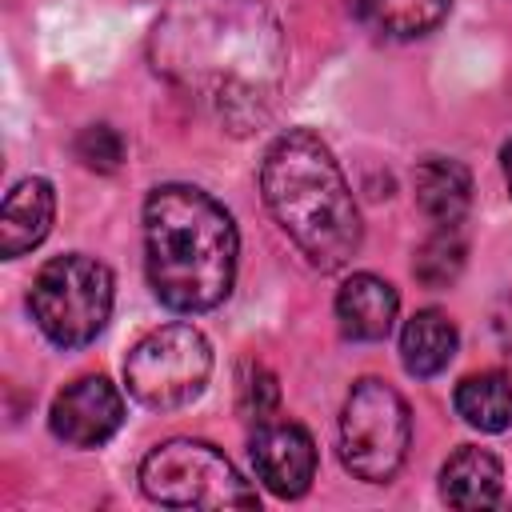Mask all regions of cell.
<instances>
[{
    "label": "cell",
    "instance_id": "17",
    "mask_svg": "<svg viewBox=\"0 0 512 512\" xmlns=\"http://www.w3.org/2000/svg\"><path fill=\"white\" fill-rule=\"evenodd\" d=\"M452 0H372V20L392 40H416L428 36L444 16Z\"/></svg>",
    "mask_w": 512,
    "mask_h": 512
},
{
    "label": "cell",
    "instance_id": "15",
    "mask_svg": "<svg viewBox=\"0 0 512 512\" xmlns=\"http://www.w3.org/2000/svg\"><path fill=\"white\" fill-rule=\"evenodd\" d=\"M452 404L468 428H480V432L512 428V372L492 368V372L464 376L452 392Z\"/></svg>",
    "mask_w": 512,
    "mask_h": 512
},
{
    "label": "cell",
    "instance_id": "11",
    "mask_svg": "<svg viewBox=\"0 0 512 512\" xmlns=\"http://www.w3.org/2000/svg\"><path fill=\"white\" fill-rule=\"evenodd\" d=\"M52 216H56V192L44 176H28L20 180L0 208V256L16 260L24 252H32L48 232H52Z\"/></svg>",
    "mask_w": 512,
    "mask_h": 512
},
{
    "label": "cell",
    "instance_id": "16",
    "mask_svg": "<svg viewBox=\"0 0 512 512\" xmlns=\"http://www.w3.org/2000/svg\"><path fill=\"white\" fill-rule=\"evenodd\" d=\"M464 268V236L460 224H436V232L416 248L412 276L424 288H448Z\"/></svg>",
    "mask_w": 512,
    "mask_h": 512
},
{
    "label": "cell",
    "instance_id": "13",
    "mask_svg": "<svg viewBox=\"0 0 512 512\" xmlns=\"http://www.w3.org/2000/svg\"><path fill=\"white\" fill-rule=\"evenodd\" d=\"M416 204L436 224H460L472 204V172L452 156H424L412 176Z\"/></svg>",
    "mask_w": 512,
    "mask_h": 512
},
{
    "label": "cell",
    "instance_id": "19",
    "mask_svg": "<svg viewBox=\"0 0 512 512\" xmlns=\"http://www.w3.org/2000/svg\"><path fill=\"white\" fill-rule=\"evenodd\" d=\"M276 400H280L276 376H272L264 364L248 360V364L240 368V416H248V420H256V424H264V420L272 416Z\"/></svg>",
    "mask_w": 512,
    "mask_h": 512
},
{
    "label": "cell",
    "instance_id": "8",
    "mask_svg": "<svg viewBox=\"0 0 512 512\" xmlns=\"http://www.w3.org/2000/svg\"><path fill=\"white\" fill-rule=\"evenodd\" d=\"M124 424V396L108 376H80L72 380L48 412V428L68 448H100Z\"/></svg>",
    "mask_w": 512,
    "mask_h": 512
},
{
    "label": "cell",
    "instance_id": "21",
    "mask_svg": "<svg viewBox=\"0 0 512 512\" xmlns=\"http://www.w3.org/2000/svg\"><path fill=\"white\" fill-rule=\"evenodd\" d=\"M500 164H504V180H508V188H512V140L500 148Z\"/></svg>",
    "mask_w": 512,
    "mask_h": 512
},
{
    "label": "cell",
    "instance_id": "14",
    "mask_svg": "<svg viewBox=\"0 0 512 512\" xmlns=\"http://www.w3.org/2000/svg\"><path fill=\"white\" fill-rule=\"evenodd\" d=\"M456 344H460V332L448 320V312L420 308L400 332V360L416 380H428V376H436L452 364Z\"/></svg>",
    "mask_w": 512,
    "mask_h": 512
},
{
    "label": "cell",
    "instance_id": "9",
    "mask_svg": "<svg viewBox=\"0 0 512 512\" xmlns=\"http://www.w3.org/2000/svg\"><path fill=\"white\" fill-rule=\"evenodd\" d=\"M248 456H252L256 480L280 500L304 496L316 480V444L304 424H292V420L268 424L264 420L248 444Z\"/></svg>",
    "mask_w": 512,
    "mask_h": 512
},
{
    "label": "cell",
    "instance_id": "10",
    "mask_svg": "<svg viewBox=\"0 0 512 512\" xmlns=\"http://www.w3.org/2000/svg\"><path fill=\"white\" fill-rule=\"evenodd\" d=\"M400 312L396 288L376 272H352L336 292V320L348 340H384Z\"/></svg>",
    "mask_w": 512,
    "mask_h": 512
},
{
    "label": "cell",
    "instance_id": "12",
    "mask_svg": "<svg viewBox=\"0 0 512 512\" xmlns=\"http://www.w3.org/2000/svg\"><path fill=\"white\" fill-rule=\"evenodd\" d=\"M504 492V468L488 448L464 444L456 448L440 468V500L448 508H492Z\"/></svg>",
    "mask_w": 512,
    "mask_h": 512
},
{
    "label": "cell",
    "instance_id": "2",
    "mask_svg": "<svg viewBox=\"0 0 512 512\" xmlns=\"http://www.w3.org/2000/svg\"><path fill=\"white\" fill-rule=\"evenodd\" d=\"M240 236L220 200L192 184H160L144 200V268L172 312L216 308L236 280Z\"/></svg>",
    "mask_w": 512,
    "mask_h": 512
},
{
    "label": "cell",
    "instance_id": "7",
    "mask_svg": "<svg viewBox=\"0 0 512 512\" xmlns=\"http://www.w3.org/2000/svg\"><path fill=\"white\" fill-rule=\"evenodd\" d=\"M212 376V348L192 324H164L148 332L124 360L128 392L156 412L192 404Z\"/></svg>",
    "mask_w": 512,
    "mask_h": 512
},
{
    "label": "cell",
    "instance_id": "5",
    "mask_svg": "<svg viewBox=\"0 0 512 512\" xmlns=\"http://www.w3.org/2000/svg\"><path fill=\"white\" fill-rule=\"evenodd\" d=\"M140 488L164 508H256L260 496L204 440H164L140 460Z\"/></svg>",
    "mask_w": 512,
    "mask_h": 512
},
{
    "label": "cell",
    "instance_id": "20",
    "mask_svg": "<svg viewBox=\"0 0 512 512\" xmlns=\"http://www.w3.org/2000/svg\"><path fill=\"white\" fill-rule=\"evenodd\" d=\"M492 332H496V344L512 356V288L496 300V312H492Z\"/></svg>",
    "mask_w": 512,
    "mask_h": 512
},
{
    "label": "cell",
    "instance_id": "18",
    "mask_svg": "<svg viewBox=\"0 0 512 512\" xmlns=\"http://www.w3.org/2000/svg\"><path fill=\"white\" fill-rule=\"evenodd\" d=\"M72 148H76V160L88 172H100V176H108V172H116L124 164V136L112 124H88V128H80V136H76Z\"/></svg>",
    "mask_w": 512,
    "mask_h": 512
},
{
    "label": "cell",
    "instance_id": "6",
    "mask_svg": "<svg viewBox=\"0 0 512 512\" xmlns=\"http://www.w3.org/2000/svg\"><path fill=\"white\" fill-rule=\"evenodd\" d=\"M408 444H412L408 400L376 376L356 380L340 408L344 468L364 484H388L408 460Z\"/></svg>",
    "mask_w": 512,
    "mask_h": 512
},
{
    "label": "cell",
    "instance_id": "4",
    "mask_svg": "<svg viewBox=\"0 0 512 512\" xmlns=\"http://www.w3.org/2000/svg\"><path fill=\"white\" fill-rule=\"evenodd\" d=\"M28 308L56 348H84L112 316V272L84 252L52 256L28 288Z\"/></svg>",
    "mask_w": 512,
    "mask_h": 512
},
{
    "label": "cell",
    "instance_id": "22",
    "mask_svg": "<svg viewBox=\"0 0 512 512\" xmlns=\"http://www.w3.org/2000/svg\"><path fill=\"white\" fill-rule=\"evenodd\" d=\"M348 8H352V12H356V16H364V12H368V8H372V0H348Z\"/></svg>",
    "mask_w": 512,
    "mask_h": 512
},
{
    "label": "cell",
    "instance_id": "3",
    "mask_svg": "<svg viewBox=\"0 0 512 512\" xmlns=\"http://www.w3.org/2000/svg\"><path fill=\"white\" fill-rule=\"evenodd\" d=\"M260 192L272 220L288 232L312 268L336 272L360 252V208L332 148L316 132L288 128L268 144L260 164Z\"/></svg>",
    "mask_w": 512,
    "mask_h": 512
},
{
    "label": "cell",
    "instance_id": "1",
    "mask_svg": "<svg viewBox=\"0 0 512 512\" xmlns=\"http://www.w3.org/2000/svg\"><path fill=\"white\" fill-rule=\"evenodd\" d=\"M148 60L228 132H252L280 100L288 36L264 0H164Z\"/></svg>",
    "mask_w": 512,
    "mask_h": 512
}]
</instances>
